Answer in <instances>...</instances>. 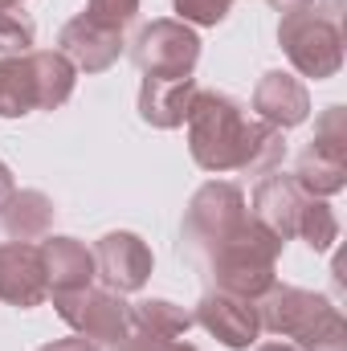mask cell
<instances>
[{
  "mask_svg": "<svg viewBox=\"0 0 347 351\" xmlns=\"http://www.w3.org/2000/svg\"><path fill=\"white\" fill-rule=\"evenodd\" d=\"M37 110V78L29 53L0 58V119H21Z\"/></svg>",
  "mask_w": 347,
  "mask_h": 351,
  "instance_id": "d6986e66",
  "label": "cell"
},
{
  "mask_svg": "<svg viewBox=\"0 0 347 351\" xmlns=\"http://www.w3.org/2000/svg\"><path fill=\"white\" fill-rule=\"evenodd\" d=\"M37 41V25L21 4H0V58H21Z\"/></svg>",
  "mask_w": 347,
  "mask_h": 351,
  "instance_id": "603a6c76",
  "label": "cell"
},
{
  "mask_svg": "<svg viewBox=\"0 0 347 351\" xmlns=\"http://www.w3.org/2000/svg\"><path fill=\"white\" fill-rule=\"evenodd\" d=\"M344 8L339 0H327L323 8H302L278 21V45L290 58L294 74L327 82L344 70Z\"/></svg>",
  "mask_w": 347,
  "mask_h": 351,
  "instance_id": "3957f363",
  "label": "cell"
},
{
  "mask_svg": "<svg viewBox=\"0 0 347 351\" xmlns=\"http://www.w3.org/2000/svg\"><path fill=\"white\" fill-rule=\"evenodd\" d=\"M307 192L298 188V180L290 172H265L254 188L250 200V217L258 221L261 229H270L278 241H290L298 233V217H302Z\"/></svg>",
  "mask_w": 347,
  "mask_h": 351,
  "instance_id": "7c38bea8",
  "label": "cell"
},
{
  "mask_svg": "<svg viewBox=\"0 0 347 351\" xmlns=\"http://www.w3.org/2000/svg\"><path fill=\"white\" fill-rule=\"evenodd\" d=\"M53 306H58V319L70 323L94 348H119L131 335V302H123V294L106 286L53 294Z\"/></svg>",
  "mask_w": 347,
  "mask_h": 351,
  "instance_id": "5b68a950",
  "label": "cell"
},
{
  "mask_svg": "<svg viewBox=\"0 0 347 351\" xmlns=\"http://www.w3.org/2000/svg\"><path fill=\"white\" fill-rule=\"evenodd\" d=\"M254 114L278 131H290L311 119V94L294 74L270 70V74H261L258 90H254Z\"/></svg>",
  "mask_w": 347,
  "mask_h": 351,
  "instance_id": "4fadbf2b",
  "label": "cell"
},
{
  "mask_svg": "<svg viewBox=\"0 0 347 351\" xmlns=\"http://www.w3.org/2000/svg\"><path fill=\"white\" fill-rule=\"evenodd\" d=\"M246 106L221 90H196L188 106V152L192 164L204 172H237L241 160V139H246Z\"/></svg>",
  "mask_w": 347,
  "mask_h": 351,
  "instance_id": "7a4b0ae2",
  "label": "cell"
},
{
  "mask_svg": "<svg viewBox=\"0 0 347 351\" xmlns=\"http://www.w3.org/2000/svg\"><path fill=\"white\" fill-rule=\"evenodd\" d=\"M37 351H98L90 339H82V335H74V339H53V343H45V348Z\"/></svg>",
  "mask_w": 347,
  "mask_h": 351,
  "instance_id": "4316f807",
  "label": "cell"
},
{
  "mask_svg": "<svg viewBox=\"0 0 347 351\" xmlns=\"http://www.w3.org/2000/svg\"><path fill=\"white\" fill-rule=\"evenodd\" d=\"M0 4H21V0H0Z\"/></svg>",
  "mask_w": 347,
  "mask_h": 351,
  "instance_id": "1f68e13d",
  "label": "cell"
},
{
  "mask_svg": "<svg viewBox=\"0 0 347 351\" xmlns=\"http://www.w3.org/2000/svg\"><path fill=\"white\" fill-rule=\"evenodd\" d=\"M282 156H286V139L278 127L250 119L246 123V139H241V160H237V172L246 176H265L282 168Z\"/></svg>",
  "mask_w": 347,
  "mask_h": 351,
  "instance_id": "ffe728a7",
  "label": "cell"
},
{
  "mask_svg": "<svg viewBox=\"0 0 347 351\" xmlns=\"http://www.w3.org/2000/svg\"><path fill=\"white\" fill-rule=\"evenodd\" d=\"M250 221L246 192L229 180H208L192 192L188 213H184V241L188 250L204 262L213 250H221L241 225Z\"/></svg>",
  "mask_w": 347,
  "mask_h": 351,
  "instance_id": "277c9868",
  "label": "cell"
},
{
  "mask_svg": "<svg viewBox=\"0 0 347 351\" xmlns=\"http://www.w3.org/2000/svg\"><path fill=\"white\" fill-rule=\"evenodd\" d=\"M274 12H282V16H290V12H302V8H311L315 0H265Z\"/></svg>",
  "mask_w": 347,
  "mask_h": 351,
  "instance_id": "83f0119b",
  "label": "cell"
},
{
  "mask_svg": "<svg viewBox=\"0 0 347 351\" xmlns=\"http://www.w3.org/2000/svg\"><path fill=\"white\" fill-rule=\"evenodd\" d=\"M282 250H286V241H278L270 229H261L258 221L250 217L221 250H213L204 258V265H208V278H213L217 290L258 302L261 294L278 282Z\"/></svg>",
  "mask_w": 347,
  "mask_h": 351,
  "instance_id": "6da1fadb",
  "label": "cell"
},
{
  "mask_svg": "<svg viewBox=\"0 0 347 351\" xmlns=\"http://www.w3.org/2000/svg\"><path fill=\"white\" fill-rule=\"evenodd\" d=\"M86 16L110 25V29H127L139 16V0H86Z\"/></svg>",
  "mask_w": 347,
  "mask_h": 351,
  "instance_id": "484cf974",
  "label": "cell"
},
{
  "mask_svg": "<svg viewBox=\"0 0 347 351\" xmlns=\"http://www.w3.org/2000/svg\"><path fill=\"white\" fill-rule=\"evenodd\" d=\"M294 180L307 196H335L347 188V143H323V139H311L298 156V168H294Z\"/></svg>",
  "mask_w": 347,
  "mask_h": 351,
  "instance_id": "2e32d148",
  "label": "cell"
},
{
  "mask_svg": "<svg viewBox=\"0 0 347 351\" xmlns=\"http://www.w3.org/2000/svg\"><path fill=\"white\" fill-rule=\"evenodd\" d=\"M176 8V21H184V25H200V29H213V25H221L225 16H229V8H233V0H172Z\"/></svg>",
  "mask_w": 347,
  "mask_h": 351,
  "instance_id": "d4e9b609",
  "label": "cell"
},
{
  "mask_svg": "<svg viewBox=\"0 0 347 351\" xmlns=\"http://www.w3.org/2000/svg\"><path fill=\"white\" fill-rule=\"evenodd\" d=\"M33 62V78H37V110H58L62 102H70L78 70L66 53L58 49H29Z\"/></svg>",
  "mask_w": 347,
  "mask_h": 351,
  "instance_id": "ac0fdd59",
  "label": "cell"
},
{
  "mask_svg": "<svg viewBox=\"0 0 347 351\" xmlns=\"http://www.w3.org/2000/svg\"><path fill=\"white\" fill-rule=\"evenodd\" d=\"M49 298L41 250L33 241H4L0 245V302L16 311H33Z\"/></svg>",
  "mask_w": 347,
  "mask_h": 351,
  "instance_id": "8fae6325",
  "label": "cell"
},
{
  "mask_svg": "<svg viewBox=\"0 0 347 351\" xmlns=\"http://www.w3.org/2000/svg\"><path fill=\"white\" fill-rule=\"evenodd\" d=\"M254 306H258L261 331H270L278 339H298V335H307L331 311V298L327 294H315V290H302V286L274 282Z\"/></svg>",
  "mask_w": 347,
  "mask_h": 351,
  "instance_id": "ba28073f",
  "label": "cell"
},
{
  "mask_svg": "<svg viewBox=\"0 0 347 351\" xmlns=\"http://www.w3.org/2000/svg\"><path fill=\"white\" fill-rule=\"evenodd\" d=\"M254 351H298V348H290V343H261V348Z\"/></svg>",
  "mask_w": 347,
  "mask_h": 351,
  "instance_id": "4dcf8cb0",
  "label": "cell"
},
{
  "mask_svg": "<svg viewBox=\"0 0 347 351\" xmlns=\"http://www.w3.org/2000/svg\"><path fill=\"white\" fill-rule=\"evenodd\" d=\"M41 265H45V282L49 294H70V290H86L94 282V250L78 237H41Z\"/></svg>",
  "mask_w": 347,
  "mask_h": 351,
  "instance_id": "5bb4252c",
  "label": "cell"
},
{
  "mask_svg": "<svg viewBox=\"0 0 347 351\" xmlns=\"http://www.w3.org/2000/svg\"><path fill=\"white\" fill-rule=\"evenodd\" d=\"M131 62L143 70V78H192L200 62V37L192 25L164 16L139 29L131 45Z\"/></svg>",
  "mask_w": 347,
  "mask_h": 351,
  "instance_id": "8992f818",
  "label": "cell"
},
{
  "mask_svg": "<svg viewBox=\"0 0 347 351\" xmlns=\"http://www.w3.org/2000/svg\"><path fill=\"white\" fill-rule=\"evenodd\" d=\"M131 327L143 335H156V339H184L192 327V315L168 298H143L131 306Z\"/></svg>",
  "mask_w": 347,
  "mask_h": 351,
  "instance_id": "44dd1931",
  "label": "cell"
},
{
  "mask_svg": "<svg viewBox=\"0 0 347 351\" xmlns=\"http://www.w3.org/2000/svg\"><path fill=\"white\" fill-rule=\"evenodd\" d=\"M12 192H16V184H12V172H8V164L0 160V204H4Z\"/></svg>",
  "mask_w": 347,
  "mask_h": 351,
  "instance_id": "f1b7e54d",
  "label": "cell"
},
{
  "mask_svg": "<svg viewBox=\"0 0 347 351\" xmlns=\"http://www.w3.org/2000/svg\"><path fill=\"white\" fill-rule=\"evenodd\" d=\"M196 78H143L139 86V119L156 131H176L188 119L196 98Z\"/></svg>",
  "mask_w": 347,
  "mask_h": 351,
  "instance_id": "9a60e30c",
  "label": "cell"
},
{
  "mask_svg": "<svg viewBox=\"0 0 347 351\" xmlns=\"http://www.w3.org/2000/svg\"><path fill=\"white\" fill-rule=\"evenodd\" d=\"M298 351H347V323L339 306H331L307 335H298Z\"/></svg>",
  "mask_w": 347,
  "mask_h": 351,
  "instance_id": "cb8c5ba5",
  "label": "cell"
},
{
  "mask_svg": "<svg viewBox=\"0 0 347 351\" xmlns=\"http://www.w3.org/2000/svg\"><path fill=\"white\" fill-rule=\"evenodd\" d=\"M49 225H53V200L37 188H16L0 204V229L12 241H37L49 233Z\"/></svg>",
  "mask_w": 347,
  "mask_h": 351,
  "instance_id": "e0dca14e",
  "label": "cell"
},
{
  "mask_svg": "<svg viewBox=\"0 0 347 351\" xmlns=\"http://www.w3.org/2000/svg\"><path fill=\"white\" fill-rule=\"evenodd\" d=\"M152 269H156V258H152V250H147V241L139 233L115 229V233L94 241V278L115 294L143 290Z\"/></svg>",
  "mask_w": 347,
  "mask_h": 351,
  "instance_id": "52a82bcc",
  "label": "cell"
},
{
  "mask_svg": "<svg viewBox=\"0 0 347 351\" xmlns=\"http://www.w3.org/2000/svg\"><path fill=\"white\" fill-rule=\"evenodd\" d=\"M192 323H200L217 343H225L229 351H250L261 335L258 306L250 298H237V294H225V290H208L196 302Z\"/></svg>",
  "mask_w": 347,
  "mask_h": 351,
  "instance_id": "9c48e42d",
  "label": "cell"
},
{
  "mask_svg": "<svg viewBox=\"0 0 347 351\" xmlns=\"http://www.w3.org/2000/svg\"><path fill=\"white\" fill-rule=\"evenodd\" d=\"M123 49H127L123 29H110V25L94 21L86 12H78L74 21H66L62 33H58V53H66L78 74H102V70H110L123 58Z\"/></svg>",
  "mask_w": 347,
  "mask_h": 351,
  "instance_id": "30bf717a",
  "label": "cell"
},
{
  "mask_svg": "<svg viewBox=\"0 0 347 351\" xmlns=\"http://www.w3.org/2000/svg\"><path fill=\"white\" fill-rule=\"evenodd\" d=\"M160 351H196V348H192V343H180V339H172V343H164Z\"/></svg>",
  "mask_w": 347,
  "mask_h": 351,
  "instance_id": "f546056e",
  "label": "cell"
},
{
  "mask_svg": "<svg viewBox=\"0 0 347 351\" xmlns=\"http://www.w3.org/2000/svg\"><path fill=\"white\" fill-rule=\"evenodd\" d=\"M294 237H302L315 254H327V250L339 241V217H335V208H331L327 200H319V196H307Z\"/></svg>",
  "mask_w": 347,
  "mask_h": 351,
  "instance_id": "7402d4cb",
  "label": "cell"
}]
</instances>
